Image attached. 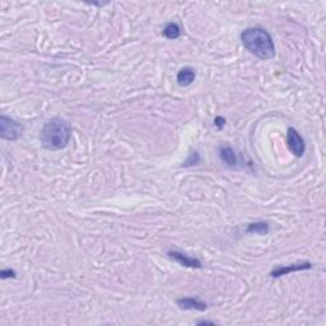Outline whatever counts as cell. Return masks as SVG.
<instances>
[{
    "label": "cell",
    "instance_id": "6da1fadb",
    "mask_svg": "<svg viewBox=\"0 0 326 326\" xmlns=\"http://www.w3.org/2000/svg\"><path fill=\"white\" fill-rule=\"evenodd\" d=\"M241 41L252 55L261 60H270L275 56L273 38L267 29L261 27H250L242 31Z\"/></svg>",
    "mask_w": 326,
    "mask_h": 326
},
{
    "label": "cell",
    "instance_id": "7a4b0ae2",
    "mask_svg": "<svg viewBox=\"0 0 326 326\" xmlns=\"http://www.w3.org/2000/svg\"><path fill=\"white\" fill-rule=\"evenodd\" d=\"M72 126L66 120L54 117L41 130V144L47 151H60L69 144Z\"/></svg>",
    "mask_w": 326,
    "mask_h": 326
},
{
    "label": "cell",
    "instance_id": "3957f363",
    "mask_svg": "<svg viewBox=\"0 0 326 326\" xmlns=\"http://www.w3.org/2000/svg\"><path fill=\"white\" fill-rule=\"evenodd\" d=\"M23 125L21 122L16 120L10 119V117L1 115L0 116V136L4 140L14 141L22 135Z\"/></svg>",
    "mask_w": 326,
    "mask_h": 326
},
{
    "label": "cell",
    "instance_id": "277c9868",
    "mask_svg": "<svg viewBox=\"0 0 326 326\" xmlns=\"http://www.w3.org/2000/svg\"><path fill=\"white\" fill-rule=\"evenodd\" d=\"M287 145L289 151L295 154L296 157H302L306 152V143L301 134L293 128H288L287 130Z\"/></svg>",
    "mask_w": 326,
    "mask_h": 326
},
{
    "label": "cell",
    "instance_id": "5b68a950",
    "mask_svg": "<svg viewBox=\"0 0 326 326\" xmlns=\"http://www.w3.org/2000/svg\"><path fill=\"white\" fill-rule=\"evenodd\" d=\"M312 268V264L308 263V261H302V263L297 264H291V265H279V267L274 268L272 272H270V276L272 278H280L283 275H287L289 273H295V272H302V270H307Z\"/></svg>",
    "mask_w": 326,
    "mask_h": 326
},
{
    "label": "cell",
    "instance_id": "8992f818",
    "mask_svg": "<svg viewBox=\"0 0 326 326\" xmlns=\"http://www.w3.org/2000/svg\"><path fill=\"white\" fill-rule=\"evenodd\" d=\"M167 255H168V257H171V259H173L175 261H177V263H179L180 265H182V267L196 268V269L201 268V261L199 260V259L189 256V255L184 254V252H180V251H168Z\"/></svg>",
    "mask_w": 326,
    "mask_h": 326
},
{
    "label": "cell",
    "instance_id": "52a82bcc",
    "mask_svg": "<svg viewBox=\"0 0 326 326\" xmlns=\"http://www.w3.org/2000/svg\"><path fill=\"white\" fill-rule=\"evenodd\" d=\"M177 306H179L181 310H195V311H205L208 308V304L205 302L199 301L198 298H192V297H185V298H180L176 301Z\"/></svg>",
    "mask_w": 326,
    "mask_h": 326
},
{
    "label": "cell",
    "instance_id": "ba28073f",
    "mask_svg": "<svg viewBox=\"0 0 326 326\" xmlns=\"http://www.w3.org/2000/svg\"><path fill=\"white\" fill-rule=\"evenodd\" d=\"M195 77H196L195 70L190 68V66H185V68L180 69V72L177 73L176 81H177L179 85H181V87H189L195 81Z\"/></svg>",
    "mask_w": 326,
    "mask_h": 326
},
{
    "label": "cell",
    "instance_id": "9c48e42d",
    "mask_svg": "<svg viewBox=\"0 0 326 326\" xmlns=\"http://www.w3.org/2000/svg\"><path fill=\"white\" fill-rule=\"evenodd\" d=\"M219 156H220V160L226 163V164H228V166H235L236 163H237V158H236L235 151H233L232 148L229 147V145H226V147L220 148Z\"/></svg>",
    "mask_w": 326,
    "mask_h": 326
},
{
    "label": "cell",
    "instance_id": "30bf717a",
    "mask_svg": "<svg viewBox=\"0 0 326 326\" xmlns=\"http://www.w3.org/2000/svg\"><path fill=\"white\" fill-rule=\"evenodd\" d=\"M247 233H256V235H268L269 232V224L267 222H254L250 223L246 229Z\"/></svg>",
    "mask_w": 326,
    "mask_h": 326
},
{
    "label": "cell",
    "instance_id": "8fae6325",
    "mask_svg": "<svg viewBox=\"0 0 326 326\" xmlns=\"http://www.w3.org/2000/svg\"><path fill=\"white\" fill-rule=\"evenodd\" d=\"M180 35H181V28L177 23L171 22L163 28V36L169 38V40H176V38L180 37Z\"/></svg>",
    "mask_w": 326,
    "mask_h": 326
},
{
    "label": "cell",
    "instance_id": "7c38bea8",
    "mask_svg": "<svg viewBox=\"0 0 326 326\" xmlns=\"http://www.w3.org/2000/svg\"><path fill=\"white\" fill-rule=\"evenodd\" d=\"M199 161H200V156H199L198 152H196V151L191 152V153H190V156H189L188 160L185 161V164H184V166H185V167L192 166V164H196Z\"/></svg>",
    "mask_w": 326,
    "mask_h": 326
},
{
    "label": "cell",
    "instance_id": "4fadbf2b",
    "mask_svg": "<svg viewBox=\"0 0 326 326\" xmlns=\"http://www.w3.org/2000/svg\"><path fill=\"white\" fill-rule=\"evenodd\" d=\"M0 276H1V279H8V278H16L17 274L12 269H3L0 272Z\"/></svg>",
    "mask_w": 326,
    "mask_h": 326
},
{
    "label": "cell",
    "instance_id": "5bb4252c",
    "mask_svg": "<svg viewBox=\"0 0 326 326\" xmlns=\"http://www.w3.org/2000/svg\"><path fill=\"white\" fill-rule=\"evenodd\" d=\"M214 124H216L218 128H222V126L226 124V119H223V117H220V116L216 117V120H214Z\"/></svg>",
    "mask_w": 326,
    "mask_h": 326
},
{
    "label": "cell",
    "instance_id": "9a60e30c",
    "mask_svg": "<svg viewBox=\"0 0 326 326\" xmlns=\"http://www.w3.org/2000/svg\"><path fill=\"white\" fill-rule=\"evenodd\" d=\"M198 325H214L213 321H207V320H203V321H199Z\"/></svg>",
    "mask_w": 326,
    "mask_h": 326
}]
</instances>
